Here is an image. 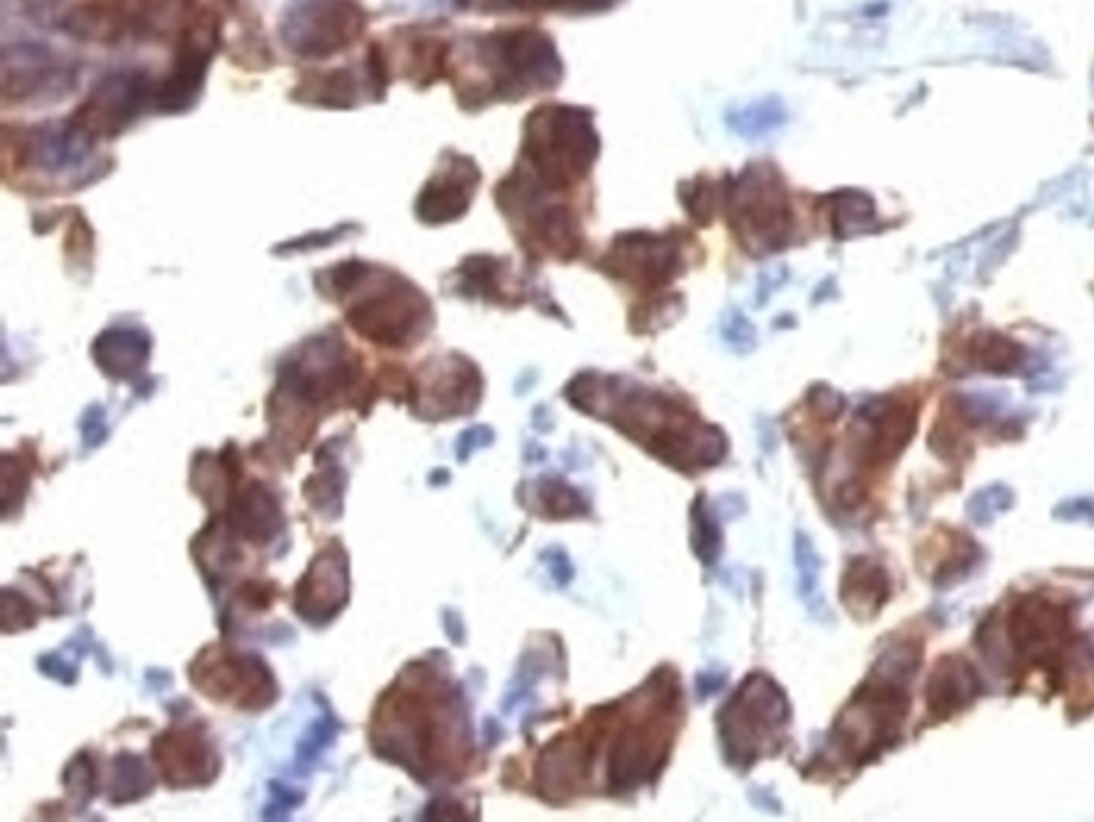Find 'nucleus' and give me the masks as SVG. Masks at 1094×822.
Returning <instances> with one entry per match:
<instances>
[{"instance_id":"2","label":"nucleus","mask_w":1094,"mask_h":822,"mask_svg":"<svg viewBox=\"0 0 1094 822\" xmlns=\"http://www.w3.org/2000/svg\"><path fill=\"white\" fill-rule=\"evenodd\" d=\"M731 187L725 192L729 223L747 251L765 255L795 242L792 192L774 165H751Z\"/></svg>"},{"instance_id":"1","label":"nucleus","mask_w":1094,"mask_h":822,"mask_svg":"<svg viewBox=\"0 0 1094 822\" xmlns=\"http://www.w3.org/2000/svg\"><path fill=\"white\" fill-rule=\"evenodd\" d=\"M571 402L593 414L605 412V419L674 466H712L725 453L720 432L679 409L674 398L625 378H577L571 382Z\"/></svg>"},{"instance_id":"16","label":"nucleus","mask_w":1094,"mask_h":822,"mask_svg":"<svg viewBox=\"0 0 1094 822\" xmlns=\"http://www.w3.org/2000/svg\"><path fill=\"white\" fill-rule=\"evenodd\" d=\"M539 496H541V502L545 504V511L554 518H571L577 513H586V509H588L586 502L582 500V496L561 481L559 484L556 481L541 484Z\"/></svg>"},{"instance_id":"3","label":"nucleus","mask_w":1094,"mask_h":822,"mask_svg":"<svg viewBox=\"0 0 1094 822\" xmlns=\"http://www.w3.org/2000/svg\"><path fill=\"white\" fill-rule=\"evenodd\" d=\"M693 248L695 240L684 231L622 233L601 263L605 274L616 282L667 299L674 296H663V289L690 267Z\"/></svg>"},{"instance_id":"11","label":"nucleus","mask_w":1094,"mask_h":822,"mask_svg":"<svg viewBox=\"0 0 1094 822\" xmlns=\"http://www.w3.org/2000/svg\"><path fill=\"white\" fill-rule=\"evenodd\" d=\"M842 598L853 613L860 615L876 613V609L887 598V577L883 568L869 560L853 562L849 573L844 575Z\"/></svg>"},{"instance_id":"13","label":"nucleus","mask_w":1094,"mask_h":822,"mask_svg":"<svg viewBox=\"0 0 1094 822\" xmlns=\"http://www.w3.org/2000/svg\"><path fill=\"white\" fill-rule=\"evenodd\" d=\"M795 562L799 570V595L804 602H815V611H819L824 607V600L819 597V558L810 538L804 534H797Z\"/></svg>"},{"instance_id":"14","label":"nucleus","mask_w":1094,"mask_h":822,"mask_svg":"<svg viewBox=\"0 0 1094 822\" xmlns=\"http://www.w3.org/2000/svg\"><path fill=\"white\" fill-rule=\"evenodd\" d=\"M1014 504V493L1005 486H990L977 491L969 500V515L971 520L980 525H987L994 522L1001 513H1005Z\"/></svg>"},{"instance_id":"8","label":"nucleus","mask_w":1094,"mask_h":822,"mask_svg":"<svg viewBox=\"0 0 1094 822\" xmlns=\"http://www.w3.org/2000/svg\"><path fill=\"white\" fill-rule=\"evenodd\" d=\"M482 174L471 158H455L423 190L417 212L426 223H450L462 216L479 187Z\"/></svg>"},{"instance_id":"12","label":"nucleus","mask_w":1094,"mask_h":822,"mask_svg":"<svg viewBox=\"0 0 1094 822\" xmlns=\"http://www.w3.org/2000/svg\"><path fill=\"white\" fill-rule=\"evenodd\" d=\"M97 355L108 373L126 376L129 373H135L144 364L148 355V340L140 332H126V330L108 332L99 337Z\"/></svg>"},{"instance_id":"6","label":"nucleus","mask_w":1094,"mask_h":822,"mask_svg":"<svg viewBox=\"0 0 1094 822\" xmlns=\"http://www.w3.org/2000/svg\"><path fill=\"white\" fill-rule=\"evenodd\" d=\"M362 11L349 0H319L294 13L287 41L306 56L332 54L362 31Z\"/></svg>"},{"instance_id":"5","label":"nucleus","mask_w":1094,"mask_h":822,"mask_svg":"<svg viewBox=\"0 0 1094 822\" xmlns=\"http://www.w3.org/2000/svg\"><path fill=\"white\" fill-rule=\"evenodd\" d=\"M430 303L405 280H387L377 296H371L349 312V321L364 336L380 344H407L426 330Z\"/></svg>"},{"instance_id":"15","label":"nucleus","mask_w":1094,"mask_h":822,"mask_svg":"<svg viewBox=\"0 0 1094 822\" xmlns=\"http://www.w3.org/2000/svg\"><path fill=\"white\" fill-rule=\"evenodd\" d=\"M693 543L695 552L706 564H712L720 554V532L712 513H708L704 500H697L693 511Z\"/></svg>"},{"instance_id":"17","label":"nucleus","mask_w":1094,"mask_h":822,"mask_svg":"<svg viewBox=\"0 0 1094 822\" xmlns=\"http://www.w3.org/2000/svg\"><path fill=\"white\" fill-rule=\"evenodd\" d=\"M543 560L548 562V568L552 573V577L561 584V586H566L568 579L573 577V568L571 564L566 560L565 554L563 552H550L543 556Z\"/></svg>"},{"instance_id":"10","label":"nucleus","mask_w":1094,"mask_h":822,"mask_svg":"<svg viewBox=\"0 0 1094 822\" xmlns=\"http://www.w3.org/2000/svg\"><path fill=\"white\" fill-rule=\"evenodd\" d=\"M206 60H208V52L203 49V45L190 43L185 47V52L176 65V71L169 77L165 88L161 90L158 105L165 112L189 108L190 97L197 95L201 88Z\"/></svg>"},{"instance_id":"7","label":"nucleus","mask_w":1094,"mask_h":822,"mask_svg":"<svg viewBox=\"0 0 1094 822\" xmlns=\"http://www.w3.org/2000/svg\"><path fill=\"white\" fill-rule=\"evenodd\" d=\"M148 99V79L137 74H118L101 81L90 101L79 110L74 126L90 133H118Z\"/></svg>"},{"instance_id":"4","label":"nucleus","mask_w":1094,"mask_h":822,"mask_svg":"<svg viewBox=\"0 0 1094 822\" xmlns=\"http://www.w3.org/2000/svg\"><path fill=\"white\" fill-rule=\"evenodd\" d=\"M787 718L789 708L776 684L761 675H753L725 708L722 735L727 754L733 760L749 765L765 752V747L774 746V740L781 737Z\"/></svg>"},{"instance_id":"9","label":"nucleus","mask_w":1094,"mask_h":822,"mask_svg":"<svg viewBox=\"0 0 1094 822\" xmlns=\"http://www.w3.org/2000/svg\"><path fill=\"white\" fill-rule=\"evenodd\" d=\"M982 690L975 669L958 656L943 658L928 681V708L937 718H947L969 708Z\"/></svg>"}]
</instances>
